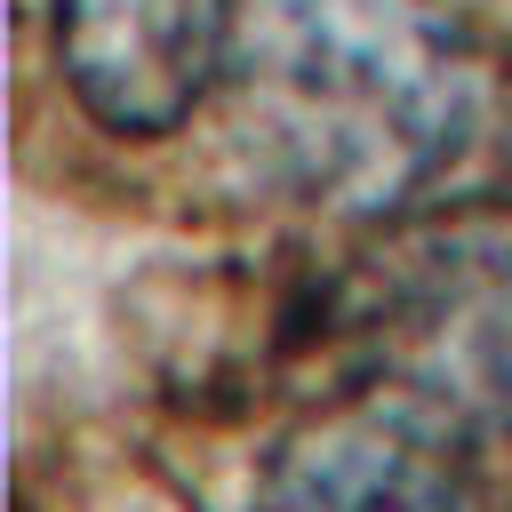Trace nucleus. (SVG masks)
Segmentation results:
<instances>
[{
  "label": "nucleus",
  "mask_w": 512,
  "mask_h": 512,
  "mask_svg": "<svg viewBox=\"0 0 512 512\" xmlns=\"http://www.w3.org/2000/svg\"><path fill=\"white\" fill-rule=\"evenodd\" d=\"M320 344L368 400L448 440H512V208L384 224L320 288Z\"/></svg>",
  "instance_id": "nucleus-2"
},
{
  "label": "nucleus",
  "mask_w": 512,
  "mask_h": 512,
  "mask_svg": "<svg viewBox=\"0 0 512 512\" xmlns=\"http://www.w3.org/2000/svg\"><path fill=\"white\" fill-rule=\"evenodd\" d=\"M208 120L280 200L408 216L488 120V56L448 0H224Z\"/></svg>",
  "instance_id": "nucleus-1"
},
{
  "label": "nucleus",
  "mask_w": 512,
  "mask_h": 512,
  "mask_svg": "<svg viewBox=\"0 0 512 512\" xmlns=\"http://www.w3.org/2000/svg\"><path fill=\"white\" fill-rule=\"evenodd\" d=\"M56 72L104 136H176L208 112L224 0H48Z\"/></svg>",
  "instance_id": "nucleus-3"
},
{
  "label": "nucleus",
  "mask_w": 512,
  "mask_h": 512,
  "mask_svg": "<svg viewBox=\"0 0 512 512\" xmlns=\"http://www.w3.org/2000/svg\"><path fill=\"white\" fill-rule=\"evenodd\" d=\"M456 448L464 440L352 392L344 408L296 424L248 472L232 512H488Z\"/></svg>",
  "instance_id": "nucleus-4"
}]
</instances>
